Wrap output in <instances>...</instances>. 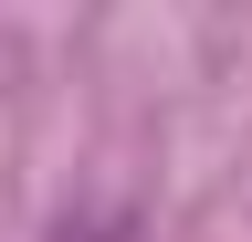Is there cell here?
Segmentation results:
<instances>
[{
    "label": "cell",
    "instance_id": "6da1fadb",
    "mask_svg": "<svg viewBox=\"0 0 252 242\" xmlns=\"http://www.w3.org/2000/svg\"><path fill=\"white\" fill-rule=\"evenodd\" d=\"M42 242H137V221H126V210H63Z\"/></svg>",
    "mask_w": 252,
    "mask_h": 242
}]
</instances>
